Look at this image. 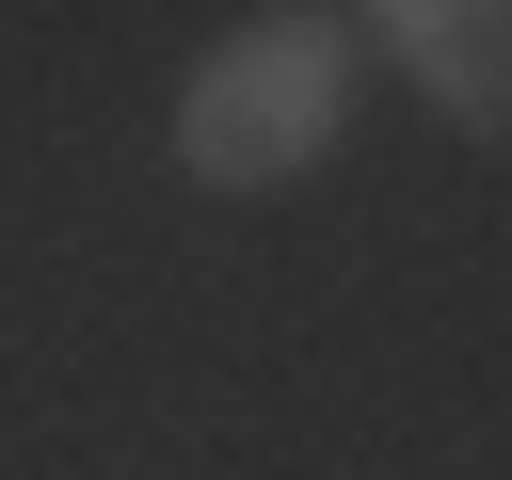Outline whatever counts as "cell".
Instances as JSON below:
<instances>
[{
  "label": "cell",
  "instance_id": "1",
  "mask_svg": "<svg viewBox=\"0 0 512 480\" xmlns=\"http://www.w3.org/2000/svg\"><path fill=\"white\" fill-rule=\"evenodd\" d=\"M336 96H352V32H336L320 0H272V16H240V32L192 64V96H176V176H208V192H288V176L336 144Z\"/></svg>",
  "mask_w": 512,
  "mask_h": 480
},
{
  "label": "cell",
  "instance_id": "2",
  "mask_svg": "<svg viewBox=\"0 0 512 480\" xmlns=\"http://www.w3.org/2000/svg\"><path fill=\"white\" fill-rule=\"evenodd\" d=\"M368 16H384V48L432 80L448 128L512 144V0H368Z\"/></svg>",
  "mask_w": 512,
  "mask_h": 480
}]
</instances>
